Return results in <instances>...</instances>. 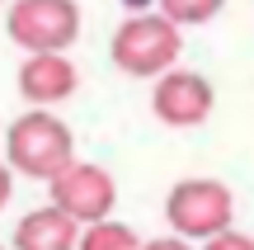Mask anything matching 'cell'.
<instances>
[{
    "mask_svg": "<svg viewBox=\"0 0 254 250\" xmlns=\"http://www.w3.org/2000/svg\"><path fill=\"white\" fill-rule=\"evenodd\" d=\"M5 156H9V170H14V175L47 179V184H52L66 166H75V142H71V128H66L57 113L28 109V113H19V118L9 123Z\"/></svg>",
    "mask_w": 254,
    "mask_h": 250,
    "instance_id": "1",
    "label": "cell"
},
{
    "mask_svg": "<svg viewBox=\"0 0 254 250\" xmlns=\"http://www.w3.org/2000/svg\"><path fill=\"white\" fill-rule=\"evenodd\" d=\"M179 47H184V38L170 14H132L113 33V66L136 76V81H151V76L160 81L165 71H174Z\"/></svg>",
    "mask_w": 254,
    "mask_h": 250,
    "instance_id": "2",
    "label": "cell"
},
{
    "mask_svg": "<svg viewBox=\"0 0 254 250\" xmlns=\"http://www.w3.org/2000/svg\"><path fill=\"white\" fill-rule=\"evenodd\" d=\"M165 217H170L174 236L189 241H212V236L231 232L236 217V194L221 179H179L165 198Z\"/></svg>",
    "mask_w": 254,
    "mask_h": 250,
    "instance_id": "3",
    "label": "cell"
},
{
    "mask_svg": "<svg viewBox=\"0 0 254 250\" xmlns=\"http://www.w3.org/2000/svg\"><path fill=\"white\" fill-rule=\"evenodd\" d=\"M5 28L24 52H66L80 38V5L75 0H14Z\"/></svg>",
    "mask_w": 254,
    "mask_h": 250,
    "instance_id": "4",
    "label": "cell"
},
{
    "mask_svg": "<svg viewBox=\"0 0 254 250\" xmlns=\"http://www.w3.org/2000/svg\"><path fill=\"white\" fill-rule=\"evenodd\" d=\"M47 189H52V203L62 208V213H71L80 227L113 217V203H118V184H113V175L104 166H90V161L66 166Z\"/></svg>",
    "mask_w": 254,
    "mask_h": 250,
    "instance_id": "5",
    "label": "cell"
},
{
    "mask_svg": "<svg viewBox=\"0 0 254 250\" xmlns=\"http://www.w3.org/2000/svg\"><path fill=\"white\" fill-rule=\"evenodd\" d=\"M212 81L198 71H165L151 90V113L165 123V128H198V123L212 118Z\"/></svg>",
    "mask_w": 254,
    "mask_h": 250,
    "instance_id": "6",
    "label": "cell"
},
{
    "mask_svg": "<svg viewBox=\"0 0 254 250\" xmlns=\"http://www.w3.org/2000/svg\"><path fill=\"white\" fill-rule=\"evenodd\" d=\"M75 85H80V76H75V66H71L66 52H28L24 66H19V94H24L33 109L71 99Z\"/></svg>",
    "mask_w": 254,
    "mask_h": 250,
    "instance_id": "7",
    "label": "cell"
},
{
    "mask_svg": "<svg viewBox=\"0 0 254 250\" xmlns=\"http://www.w3.org/2000/svg\"><path fill=\"white\" fill-rule=\"evenodd\" d=\"M80 236H85V227L71 213L47 203V208H33V213L19 217L14 250H80Z\"/></svg>",
    "mask_w": 254,
    "mask_h": 250,
    "instance_id": "8",
    "label": "cell"
},
{
    "mask_svg": "<svg viewBox=\"0 0 254 250\" xmlns=\"http://www.w3.org/2000/svg\"><path fill=\"white\" fill-rule=\"evenodd\" d=\"M146 241L132 232L127 222H113V217H104V222H90L80 236V250H141Z\"/></svg>",
    "mask_w": 254,
    "mask_h": 250,
    "instance_id": "9",
    "label": "cell"
},
{
    "mask_svg": "<svg viewBox=\"0 0 254 250\" xmlns=\"http://www.w3.org/2000/svg\"><path fill=\"white\" fill-rule=\"evenodd\" d=\"M221 5H226V0H160V14H170L179 28H198V24H207V19H217Z\"/></svg>",
    "mask_w": 254,
    "mask_h": 250,
    "instance_id": "10",
    "label": "cell"
},
{
    "mask_svg": "<svg viewBox=\"0 0 254 250\" xmlns=\"http://www.w3.org/2000/svg\"><path fill=\"white\" fill-rule=\"evenodd\" d=\"M207 250H254V236H245V232H221V236H212L207 241Z\"/></svg>",
    "mask_w": 254,
    "mask_h": 250,
    "instance_id": "11",
    "label": "cell"
},
{
    "mask_svg": "<svg viewBox=\"0 0 254 250\" xmlns=\"http://www.w3.org/2000/svg\"><path fill=\"white\" fill-rule=\"evenodd\" d=\"M141 250H193L189 236H155V241H146Z\"/></svg>",
    "mask_w": 254,
    "mask_h": 250,
    "instance_id": "12",
    "label": "cell"
}]
</instances>
